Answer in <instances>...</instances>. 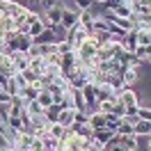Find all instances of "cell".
<instances>
[{
  "label": "cell",
  "instance_id": "7c38bea8",
  "mask_svg": "<svg viewBox=\"0 0 151 151\" xmlns=\"http://www.w3.org/2000/svg\"><path fill=\"white\" fill-rule=\"evenodd\" d=\"M73 119H76V108H64V110L60 112V119H57V122L62 124L64 128H69V126L73 124Z\"/></svg>",
  "mask_w": 151,
  "mask_h": 151
},
{
  "label": "cell",
  "instance_id": "9c48e42d",
  "mask_svg": "<svg viewBox=\"0 0 151 151\" xmlns=\"http://www.w3.org/2000/svg\"><path fill=\"white\" fill-rule=\"evenodd\" d=\"M64 108H62V103H53V105H48L46 110H44V117L48 119V124H55L57 119H60V112H62Z\"/></svg>",
  "mask_w": 151,
  "mask_h": 151
},
{
  "label": "cell",
  "instance_id": "ffe728a7",
  "mask_svg": "<svg viewBox=\"0 0 151 151\" xmlns=\"http://www.w3.org/2000/svg\"><path fill=\"white\" fill-rule=\"evenodd\" d=\"M112 12H114V16H119V19H131V16H133L131 7H128L126 2H122V5H117V7H114Z\"/></svg>",
  "mask_w": 151,
  "mask_h": 151
},
{
  "label": "cell",
  "instance_id": "44dd1931",
  "mask_svg": "<svg viewBox=\"0 0 151 151\" xmlns=\"http://www.w3.org/2000/svg\"><path fill=\"white\" fill-rule=\"evenodd\" d=\"M80 25H85V28H92V23H94V12L92 9H83L80 12Z\"/></svg>",
  "mask_w": 151,
  "mask_h": 151
},
{
  "label": "cell",
  "instance_id": "d590c367",
  "mask_svg": "<svg viewBox=\"0 0 151 151\" xmlns=\"http://www.w3.org/2000/svg\"><path fill=\"white\" fill-rule=\"evenodd\" d=\"M137 114H140V119H144V122L151 124V110H149V108H142V105H140V108H137Z\"/></svg>",
  "mask_w": 151,
  "mask_h": 151
},
{
  "label": "cell",
  "instance_id": "f546056e",
  "mask_svg": "<svg viewBox=\"0 0 151 151\" xmlns=\"http://www.w3.org/2000/svg\"><path fill=\"white\" fill-rule=\"evenodd\" d=\"M135 55L140 57V60H149L151 57V46H137L135 48Z\"/></svg>",
  "mask_w": 151,
  "mask_h": 151
},
{
  "label": "cell",
  "instance_id": "d6a6232c",
  "mask_svg": "<svg viewBox=\"0 0 151 151\" xmlns=\"http://www.w3.org/2000/svg\"><path fill=\"white\" fill-rule=\"evenodd\" d=\"M94 5H96L94 0H76V7H78L80 12H83V9H92Z\"/></svg>",
  "mask_w": 151,
  "mask_h": 151
},
{
  "label": "cell",
  "instance_id": "ac0fdd59",
  "mask_svg": "<svg viewBox=\"0 0 151 151\" xmlns=\"http://www.w3.org/2000/svg\"><path fill=\"white\" fill-rule=\"evenodd\" d=\"M37 101H39V105H41V108H44V110H46L48 105H53V103H55V101H53V94H50V92H48V89H41V92H39V96H37Z\"/></svg>",
  "mask_w": 151,
  "mask_h": 151
},
{
  "label": "cell",
  "instance_id": "7402d4cb",
  "mask_svg": "<svg viewBox=\"0 0 151 151\" xmlns=\"http://www.w3.org/2000/svg\"><path fill=\"white\" fill-rule=\"evenodd\" d=\"M137 32V46H151V30H135Z\"/></svg>",
  "mask_w": 151,
  "mask_h": 151
},
{
  "label": "cell",
  "instance_id": "83f0119b",
  "mask_svg": "<svg viewBox=\"0 0 151 151\" xmlns=\"http://www.w3.org/2000/svg\"><path fill=\"white\" fill-rule=\"evenodd\" d=\"M44 60H46V64H53V66H62V55H60V53H50V55H46Z\"/></svg>",
  "mask_w": 151,
  "mask_h": 151
},
{
  "label": "cell",
  "instance_id": "d4e9b609",
  "mask_svg": "<svg viewBox=\"0 0 151 151\" xmlns=\"http://www.w3.org/2000/svg\"><path fill=\"white\" fill-rule=\"evenodd\" d=\"M44 30H46V23H44V19H41V21H37V23H32V25H30V37H32V39L39 37Z\"/></svg>",
  "mask_w": 151,
  "mask_h": 151
},
{
  "label": "cell",
  "instance_id": "74e56055",
  "mask_svg": "<svg viewBox=\"0 0 151 151\" xmlns=\"http://www.w3.org/2000/svg\"><path fill=\"white\" fill-rule=\"evenodd\" d=\"M37 21H41V16H39L35 9H30V14L25 16V23H28V25H32V23H37Z\"/></svg>",
  "mask_w": 151,
  "mask_h": 151
},
{
  "label": "cell",
  "instance_id": "ee69618b",
  "mask_svg": "<svg viewBox=\"0 0 151 151\" xmlns=\"http://www.w3.org/2000/svg\"><path fill=\"white\" fill-rule=\"evenodd\" d=\"M83 151H85V149H83Z\"/></svg>",
  "mask_w": 151,
  "mask_h": 151
},
{
  "label": "cell",
  "instance_id": "603a6c76",
  "mask_svg": "<svg viewBox=\"0 0 151 151\" xmlns=\"http://www.w3.org/2000/svg\"><path fill=\"white\" fill-rule=\"evenodd\" d=\"M119 124H122V117H117V114H105V126H108L110 131H114V133H117Z\"/></svg>",
  "mask_w": 151,
  "mask_h": 151
},
{
  "label": "cell",
  "instance_id": "6da1fadb",
  "mask_svg": "<svg viewBox=\"0 0 151 151\" xmlns=\"http://www.w3.org/2000/svg\"><path fill=\"white\" fill-rule=\"evenodd\" d=\"M80 9L76 7V9H71V7H64L62 5V21H60V25L64 30H71V28H76L78 23H80Z\"/></svg>",
  "mask_w": 151,
  "mask_h": 151
},
{
  "label": "cell",
  "instance_id": "8d00e7d4",
  "mask_svg": "<svg viewBox=\"0 0 151 151\" xmlns=\"http://www.w3.org/2000/svg\"><path fill=\"white\" fill-rule=\"evenodd\" d=\"M12 78L16 80V85H19V89H23V87H28V85H30L28 80H25V76H23V73H16V76H12Z\"/></svg>",
  "mask_w": 151,
  "mask_h": 151
},
{
  "label": "cell",
  "instance_id": "d6986e66",
  "mask_svg": "<svg viewBox=\"0 0 151 151\" xmlns=\"http://www.w3.org/2000/svg\"><path fill=\"white\" fill-rule=\"evenodd\" d=\"M9 117H12V101H5V103H0V122L7 126Z\"/></svg>",
  "mask_w": 151,
  "mask_h": 151
},
{
  "label": "cell",
  "instance_id": "52a82bcc",
  "mask_svg": "<svg viewBox=\"0 0 151 151\" xmlns=\"http://www.w3.org/2000/svg\"><path fill=\"white\" fill-rule=\"evenodd\" d=\"M12 57H14V69H16V73L25 71V69L30 66V57H28V53H21V50H16Z\"/></svg>",
  "mask_w": 151,
  "mask_h": 151
},
{
  "label": "cell",
  "instance_id": "8992f818",
  "mask_svg": "<svg viewBox=\"0 0 151 151\" xmlns=\"http://www.w3.org/2000/svg\"><path fill=\"white\" fill-rule=\"evenodd\" d=\"M122 80H124V85H128V87H133L137 80H140V69H131V66H126L122 73Z\"/></svg>",
  "mask_w": 151,
  "mask_h": 151
},
{
  "label": "cell",
  "instance_id": "8fae6325",
  "mask_svg": "<svg viewBox=\"0 0 151 151\" xmlns=\"http://www.w3.org/2000/svg\"><path fill=\"white\" fill-rule=\"evenodd\" d=\"M12 46L16 48V50H21V53H28V48L32 46V37H30V35H19Z\"/></svg>",
  "mask_w": 151,
  "mask_h": 151
},
{
  "label": "cell",
  "instance_id": "30bf717a",
  "mask_svg": "<svg viewBox=\"0 0 151 151\" xmlns=\"http://www.w3.org/2000/svg\"><path fill=\"white\" fill-rule=\"evenodd\" d=\"M122 147L126 151H137L140 149V137L133 133V135H122Z\"/></svg>",
  "mask_w": 151,
  "mask_h": 151
},
{
  "label": "cell",
  "instance_id": "3957f363",
  "mask_svg": "<svg viewBox=\"0 0 151 151\" xmlns=\"http://www.w3.org/2000/svg\"><path fill=\"white\" fill-rule=\"evenodd\" d=\"M60 21H62V5H53L50 9H46V16H44V23H46V28L60 25Z\"/></svg>",
  "mask_w": 151,
  "mask_h": 151
},
{
  "label": "cell",
  "instance_id": "5b68a950",
  "mask_svg": "<svg viewBox=\"0 0 151 151\" xmlns=\"http://www.w3.org/2000/svg\"><path fill=\"white\" fill-rule=\"evenodd\" d=\"M122 48L126 53H135V48H137V32L131 30V32H126L122 39Z\"/></svg>",
  "mask_w": 151,
  "mask_h": 151
},
{
  "label": "cell",
  "instance_id": "836d02e7",
  "mask_svg": "<svg viewBox=\"0 0 151 151\" xmlns=\"http://www.w3.org/2000/svg\"><path fill=\"white\" fill-rule=\"evenodd\" d=\"M76 124H89V114L83 112V110H76Z\"/></svg>",
  "mask_w": 151,
  "mask_h": 151
},
{
  "label": "cell",
  "instance_id": "4fadbf2b",
  "mask_svg": "<svg viewBox=\"0 0 151 151\" xmlns=\"http://www.w3.org/2000/svg\"><path fill=\"white\" fill-rule=\"evenodd\" d=\"M39 92H41V89H39V87L35 85V83H30L28 87H23V89H21V96H23L25 101H37Z\"/></svg>",
  "mask_w": 151,
  "mask_h": 151
},
{
  "label": "cell",
  "instance_id": "e0dca14e",
  "mask_svg": "<svg viewBox=\"0 0 151 151\" xmlns=\"http://www.w3.org/2000/svg\"><path fill=\"white\" fill-rule=\"evenodd\" d=\"M112 135H114V131H110L108 126H103V128H94V137L101 142V144H105V142L110 140Z\"/></svg>",
  "mask_w": 151,
  "mask_h": 151
},
{
  "label": "cell",
  "instance_id": "7a4b0ae2",
  "mask_svg": "<svg viewBox=\"0 0 151 151\" xmlns=\"http://www.w3.org/2000/svg\"><path fill=\"white\" fill-rule=\"evenodd\" d=\"M119 99H122V103L126 105V110H128V108H137V105H140V101H137V92H135L133 87H128V85L119 92Z\"/></svg>",
  "mask_w": 151,
  "mask_h": 151
},
{
  "label": "cell",
  "instance_id": "277c9868",
  "mask_svg": "<svg viewBox=\"0 0 151 151\" xmlns=\"http://www.w3.org/2000/svg\"><path fill=\"white\" fill-rule=\"evenodd\" d=\"M57 41H60V37H57L50 28H46L41 35H39V37L32 39V44H37V46H44V44H57Z\"/></svg>",
  "mask_w": 151,
  "mask_h": 151
},
{
  "label": "cell",
  "instance_id": "e575fe53",
  "mask_svg": "<svg viewBox=\"0 0 151 151\" xmlns=\"http://www.w3.org/2000/svg\"><path fill=\"white\" fill-rule=\"evenodd\" d=\"M21 73L25 76V80H28V83H37V80H39V76L35 73V71H32L30 66H28V69H25V71H21Z\"/></svg>",
  "mask_w": 151,
  "mask_h": 151
},
{
  "label": "cell",
  "instance_id": "1f68e13d",
  "mask_svg": "<svg viewBox=\"0 0 151 151\" xmlns=\"http://www.w3.org/2000/svg\"><path fill=\"white\" fill-rule=\"evenodd\" d=\"M71 50H73V46H71V44H69L66 39L57 41V53H60V55H64V53H71Z\"/></svg>",
  "mask_w": 151,
  "mask_h": 151
},
{
  "label": "cell",
  "instance_id": "60d3db41",
  "mask_svg": "<svg viewBox=\"0 0 151 151\" xmlns=\"http://www.w3.org/2000/svg\"><path fill=\"white\" fill-rule=\"evenodd\" d=\"M94 2H96V5H99V2H105V0H94Z\"/></svg>",
  "mask_w": 151,
  "mask_h": 151
},
{
  "label": "cell",
  "instance_id": "ba28073f",
  "mask_svg": "<svg viewBox=\"0 0 151 151\" xmlns=\"http://www.w3.org/2000/svg\"><path fill=\"white\" fill-rule=\"evenodd\" d=\"M96 94H99V87L92 85V83H87V85L83 87V96H85L87 108H89V105H94V103H99V101H96Z\"/></svg>",
  "mask_w": 151,
  "mask_h": 151
},
{
  "label": "cell",
  "instance_id": "cb8c5ba5",
  "mask_svg": "<svg viewBox=\"0 0 151 151\" xmlns=\"http://www.w3.org/2000/svg\"><path fill=\"white\" fill-rule=\"evenodd\" d=\"M89 126H92V128H103L105 126V114H101V112L92 114V117H89Z\"/></svg>",
  "mask_w": 151,
  "mask_h": 151
},
{
  "label": "cell",
  "instance_id": "f35d334b",
  "mask_svg": "<svg viewBox=\"0 0 151 151\" xmlns=\"http://www.w3.org/2000/svg\"><path fill=\"white\" fill-rule=\"evenodd\" d=\"M147 149H149V151H151V137H149V142H147Z\"/></svg>",
  "mask_w": 151,
  "mask_h": 151
},
{
  "label": "cell",
  "instance_id": "7bdbcfd3",
  "mask_svg": "<svg viewBox=\"0 0 151 151\" xmlns=\"http://www.w3.org/2000/svg\"><path fill=\"white\" fill-rule=\"evenodd\" d=\"M149 64H151V57H149Z\"/></svg>",
  "mask_w": 151,
  "mask_h": 151
},
{
  "label": "cell",
  "instance_id": "9a60e30c",
  "mask_svg": "<svg viewBox=\"0 0 151 151\" xmlns=\"http://www.w3.org/2000/svg\"><path fill=\"white\" fill-rule=\"evenodd\" d=\"M133 133L137 135V137H142V135H147V137H151V124L144 122V119H140V122L135 124V128H133Z\"/></svg>",
  "mask_w": 151,
  "mask_h": 151
},
{
  "label": "cell",
  "instance_id": "b9f144b4",
  "mask_svg": "<svg viewBox=\"0 0 151 151\" xmlns=\"http://www.w3.org/2000/svg\"><path fill=\"white\" fill-rule=\"evenodd\" d=\"M32 2H44V0H32Z\"/></svg>",
  "mask_w": 151,
  "mask_h": 151
},
{
  "label": "cell",
  "instance_id": "f1b7e54d",
  "mask_svg": "<svg viewBox=\"0 0 151 151\" xmlns=\"http://www.w3.org/2000/svg\"><path fill=\"white\" fill-rule=\"evenodd\" d=\"M133 128H135L133 124H128V122H124V119H122V124H119L117 133H119V135H133Z\"/></svg>",
  "mask_w": 151,
  "mask_h": 151
},
{
  "label": "cell",
  "instance_id": "ab89813d",
  "mask_svg": "<svg viewBox=\"0 0 151 151\" xmlns=\"http://www.w3.org/2000/svg\"><path fill=\"white\" fill-rule=\"evenodd\" d=\"M0 151H9V147H0Z\"/></svg>",
  "mask_w": 151,
  "mask_h": 151
},
{
  "label": "cell",
  "instance_id": "484cf974",
  "mask_svg": "<svg viewBox=\"0 0 151 151\" xmlns=\"http://www.w3.org/2000/svg\"><path fill=\"white\" fill-rule=\"evenodd\" d=\"M48 133H50L53 137H57V140H60V137H62V133H64V126H62L60 122H55V124H48Z\"/></svg>",
  "mask_w": 151,
  "mask_h": 151
},
{
  "label": "cell",
  "instance_id": "4316f807",
  "mask_svg": "<svg viewBox=\"0 0 151 151\" xmlns=\"http://www.w3.org/2000/svg\"><path fill=\"white\" fill-rule=\"evenodd\" d=\"M25 110H28L32 117L35 114H44V108L39 105V101H28V105H25Z\"/></svg>",
  "mask_w": 151,
  "mask_h": 151
},
{
  "label": "cell",
  "instance_id": "4dcf8cb0",
  "mask_svg": "<svg viewBox=\"0 0 151 151\" xmlns=\"http://www.w3.org/2000/svg\"><path fill=\"white\" fill-rule=\"evenodd\" d=\"M7 128H14V131H23V122H21V117H9V122H7Z\"/></svg>",
  "mask_w": 151,
  "mask_h": 151
},
{
  "label": "cell",
  "instance_id": "2e32d148",
  "mask_svg": "<svg viewBox=\"0 0 151 151\" xmlns=\"http://www.w3.org/2000/svg\"><path fill=\"white\" fill-rule=\"evenodd\" d=\"M46 60H44V57H35V60H30V69H32V71H35V73L37 76H44L46 73Z\"/></svg>",
  "mask_w": 151,
  "mask_h": 151
},
{
  "label": "cell",
  "instance_id": "5bb4252c",
  "mask_svg": "<svg viewBox=\"0 0 151 151\" xmlns=\"http://www.w3.org/2000/svg\"><path fill=\"white\" fill-rule=\"evenodd\" d=\"M71 96H73V108L76 110L87 112V103H85V96H83V89H71Z\"/></svg>",
  "mask_w": 151,
  "mask_h": 151
}]
</instances>
